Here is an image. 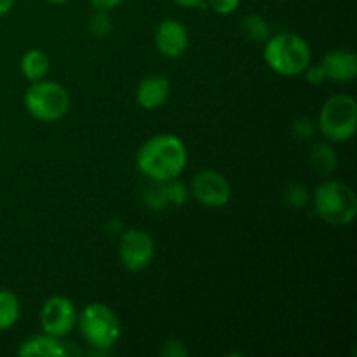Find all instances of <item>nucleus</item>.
<instances>
[{
	"label": "nucleus",
	"mask_w": 357,
	"mask_h": 357,
	"mask_svg": "<svg viewBox=\"0 0 357 357\" xmlns=\"http://www.w3.org/2000/svg\"><path fill=\"white\" fill-rule=\"evenodd\" d=\"M188 152L183 139L171 132L152 136L139 146L136 167L149 180L166 181L180 178L187 167Z\"/></svg>",
	"instance_id": "1"
},
{
	"label": "nucleus",
	"mask_w": 357,
	"mask_h": 357,
	"mask_svg": "<svg viewBox=\"0 0 357 357\" xmlns=\"http://www.w3.org/2000/svg\"><path fill=\"white\" fill-rule=\"evenodd\" d=\"M264 59L268 68L282 77H298L312 63L310 45L302 35L279 31L265 42Z\"/></svg>",
	"instance_id": "2"
},
{
	"label": "nucleus",
	"mask_w": 357,
	"mask_h": 357,
	"mask_svg": "<svg viewBox=\"0 0 357 357\" xmlns=\"http://www.w3.org/2000/svg\"><path fill=\"white\" fill-rule=\"evenodd\" d=\"M310 202L317 216L328 225L347 227L357 216V195L354 188L342 180H326L317 185Z\"/></svg>",
	"instance_id": "3"
},
{
	"label": "nucleus",
	"mask_w": 357,
	"mask_h": 357,
	"mask_svg": "<svg viewBox=\"0 0 357 357\" xmlns=\"http://www.w3.org/2000/svg\"><path fill=\"white\" fill-rule=\"evenodd\" d=\"M317 129L330 143H345L357 131V101L351 94H333L321 107Z\"/></svg>",
	"instance_id": "4"
},
{
	"label": "nucleus",
	"mask_w": 357,
	"mask_h": 357,
	"mask_svg": "<svg viewBox=\"0 0 357 357\" xmlns=\"http://www.w3.org/2000/svg\"><path fill=\"white\" fill-rule=\"evenodd\" d=\"M77 326L84 340L100 351L114 347L122 335V324L117 314L100 302L89 303L80 310Z\"/></svg>",
	"instance_id": "5"
},
{
	"label": "nucleus",
	"mask_w": 357,
	"mask_h": 357,
	"mask_svg": "<svg viewBox=\"0 0 357 357\" xmlns=\"http://www.w3.org/2000/svg\"><path fill=\"white\" fill-rule=\"evenodd\" d=\"M24 107L28 114L40 122H58L68 114L70 100L68 91L65 86L54 80H35L24 91Z\"/></svg>",
	"instance_id": "6"
},
{
	"label": "nucleus",
	"mask_w": 357,
	"mask_h": 357,
	"mask_svg": "<svg viewBox=\"0 0 357 357\" xmlns=\"http://www.w3.org/2000/svg\"><path fill=\"white\" fill-rule=\"evenodd\" d=\"M190 194L204 208L222 209L232 199V185L220 171L202 169L192 178Z\"/></svg>",
	"instance_id": "7"
},
{
	"label": "nucleus",
	"mask_w": 357,
	"mask_h": 357,
	"mask_svg": "<svg viewBox=\"0 0 357 357\" xmlns=\"http://www.w3.org/2000/svg\"><path fill=\"white\" fill-rule=\"evenodd\" d=\"M79 312L75 303L61 295L51 296L44 302L40 309V326L44 333L51 337H68L77 326Z\"/></svg>",
	"instance_id": "8"
},
{
	"label": "nucleus",
	"mask_w": 357,
	"mask_h": 357,
	"mask_svg": "<svg viewBox=\"0 0 357 357\" xmlns=\"http://www.w3.org/2000/svg\"><path fill=\"white\" fill-rule=\"evenodd\" d=\"M155 257V243L152 236L142 229L126 230L119 243V258L129 272H142Z\"/></svg>",
	"instance_id": "9"
},
{
	"label": "nucleus",
	"mask_w": 357,
	"mask_h": 357,
	"mask_svg": "<svg viewBox=\"0 0 357 357\" xmlns=\"http://www.w3.org/2000/svg\"><path fill=\"white\" fill-rule=\"evenodd\" d=\"M153 40H155L157 51L169 59L181 58L187 52L188 44H190L187 26L181 21L171 20V17L162 20L157 24Z\"/></svg>",
	"instance_id": "10"
},
{
	"label": "nucleus",
	"mask_w": 357,
	"mask_h": 357,
	"mask_svg": "<svg viewBox=\"0 0 357 357\" xmlns=\"http://www.w3.org/2000/svg\"><path fill=\"white\" fill-rule=\"evenodd\" d=\"M326 80L337 84H349L357 77V56L351 49H333L321 59Z\"/></svg>",
	"instance_id": "11"
},
{
	"label": "nucleus",
	"mask_w": 357,
	"mask_h": 357,
	"mask_svg": "<svg viewBox=\"0 0 357 357\" xmlns=\"http://www.w3.org/2000/svg\"><path fill=\"white\" fill-rule=\"evenodd\" d=\"M171 96V82L164 75H149L138 84L136 101L145 110H157L164 107Z\"/></svg>",
	"instance_id": "12"
},
{
	"label": "nucleus",
	"mask_w": 357,
	"mask_h": 357,
	"mask_svg": "<svg viewBox=\"0 0 357 357\" xmlns=\"http://www.w3.org/2000/svg\"><path fill=\"white\" fill-rule=\"evenodd\" d=\"M17 356L21 357H63L66 356L65 344L61 338L51 337L47 333L33 335L26 338L17 349Z\"/></svg>",
	"instance_id": "13"
},
{
	"label": "nucleus",
	"mask_w": 357,
	"mask_h": 357,
	"mask_svg": "<svg viewBox=\"0 0 357 357\" xmlns=\"http://www.w3.org/2000/svg\"><path fill=\"white\" fill-rule=\"evenodd\" d=\"M20 68L24 79L35 82V80L47 77L49 70H51V59H49L47 52L42 51V49H28L21 58Z\"/></svg>",
	"instance_id": "14"
},
{
	"label": "nucleus",
	"mask_w": 357,
	"mask_h": 357,
	"mask_svg": "<svg viewBox=\"0 0 357 357\" xmlns=\"http://www.w3.org/2000/svg\"><path fill=\"white\" fill-rule=\"evenodd\" d=\"M310 164H312L316 173H319L321 176H328V174H331L337 169L338 157L333 146L330 145V142L317 143L314 146L312 152H310Z\"/></svg>",
	"instance_id": "15"
},
{
	"label": "nucleus",
	"mask_w": 357,
	"mask_h": 357,
	"mask_svg": "<svg viewBox=\"0 0 357 357\" xmlns=\"http://www.w3.org/2000/svg\"><path fill=\"white\" fill-rule=\"evenodd\" d=\"M21 303L16 293L0 289V331H7L20 321Z\"/></svg>",
	"instance_id": "16"
},
{
	"label": "nucleus",
	"mask_w": 357,
	"mask_h": 357,
	"mask_svg": "<svg viewBox=\"0 0 357 357\" xmlns=\"http://www.w3.org/2000/svg\"><path fill=\"white\" fill-rule=\"evenodd\" d=\"M243 33L253 42H267L272 35V28L268 21L260 14H248L241 23Z\"/></svg>",
	"instance_id": "17"
},
{
	"label": "nucleus",
	"mask_w": 357,
	"mask_h": 357,
	"mask_svg": "<svg viewBox=\"0 0 357 357\" xmlns=\"http://www.w3.org/2000/svg\"><path fill=\"white\" fill-rule=\"evenodd\" d=\"M143 202H145L146 208L153 209V211H162V209L169 208L166 185L162 181L150 180V185L143 190Z\"/></svg>",
	"instance_id": "18"
},
{
	"label": "nucleus",
	"mask_w": 357,
	"mask_h": 357,
	"mask_svg": "<svg viewBox=\"0 0 357 357\" xmlns=\"http://www.w3.org/2000/svg\"><path fill=\"white\" fill-rule=\"evenodd\" d=\"M284 199L288 202V206L295 209H305L310 204V199L312 194L309 192V188L302 183H291L284 192Z\"/></svg>",
	"instance_id": "19"
},
{
	"label": "nucleus",
	"mask_w": 357,
	"mask_h": 357,
	"mask_svg": "<svg viewBox=\"0 0 357 357\" xmlns=\"http://www.w3.org/2000/svg\"><path fill=\"white\" fill-rule=\"evenodd\" d=\"M166 194H167V201H169V206H181L187 204L188 195H190V188L180 180V178H174V180L166 181Z\"/></svg>",
	"instance_id": "20"
},
{
	"label": "nucleus",
	"mask_w": 357,
	"mask_h": 357,
	"mask_svg": "<svg viewBox=\"0 0 357 357\" xmlns=\"http://www.w3.org/2000/svg\"><path fill=\"white\" fill-rule=\"evenodd\" d=\"M112 28H114V24H112V17L108 16L107 10H96V14L91 17L89 30L94 37H108L112 33Z\"/></svg>",
	"instance_id": "21"
},
{
	"label": "nucleus",
	"mask_w": 357,
	"mask_h": 357,
	"mask_svg": "<svg viewBox=\"0 0 357 357\" xmlns=\"http://www.w3.org/2000/svg\"><path fill=\"white\" fill-rule=\"evenodd\" d=\"M316 129L317 126L314 124L312 119L302 117V119H296L295 124H293V135H295L298 139H309L312 138Z\"/></svg>",
	"instance_id": "22"
},
{
	"label": "nucleus",
	"mask_w": 357,
	"mask_h": 357,
	"mask_svg": "<svg viewBox=\"0 0 357 357\" xmlns=\"http://www.w3.org/2000/svg\"><path fill=\"white\" fill-rule=\"evenodd\" d=\"M211 10L218 16H229L236 13L241 6V0H206Z\"/></svg>",
	"instance_id": "23"
},
{
	"label": "nucleus",
	"mask_w": 357,
	"mask_h": 357,
	"mask_svg": "<svg viewBox=\"0 0 357 357\" xmlns=\"http://www.w3.org/2000/svg\"><path fill=\"white\" fill-rule=\"evenodd\" d=\"M160 354L166 357H185L188 356V349L181 340L171 338V340L164 342L162 349H160Z\"/></svg>",
	"instance_id": "24"
},
{
	"label": "nucleus",
	"mask_w": 357,
	"mask_h": 357,
	"mask_svg": "<svg viewBox=\"0 0 357 357\" xmlns=\"http://www.w3.org/2000/svg\"><path fill=\"white\" fill-rule=\"evenodd\" d=\"M303 75H305V80L310 86H321V84L326 80V73H324L321 63L319 65H312V63H310V65L303 70Z\"/></svg>",
	"instance_id": "25"
},
{
	"label": "nucleus",
	"mask_w": 357,
	"mask_h": 357,
	"mask_svg": "<svg viewBox=\"0 0 357 357\" xmlns=\"http://www.w3.org/2000/svg\"><path fill=\"white\" fill-rule=\"evenodd\" d=\"M122 2H124V0H89V3L94 7V9L107 10V13L117 9L119 6H122Z\"/></svg>",
	"instance_id": "26"
},
{
	"label": "nucleus",
	"mask_w": 357,
	"mask_h": 357,
	"mask_svg": "<svg viewBox=\"0 0 357 357\" xmlns=\"http://www.w3.org/2000/svg\"><path fill=\"white\" fill-rule=\"evenodd\" d=\"M176 6L185 7V9H197V7L204 6L206 0H173Z\"/></svg>",
	"instance_id": "27"
},
{
	"label": "nucleus",
	"mask_w": 357,
	"mask_h": 357,
	"mask_svg": "<svg viewBox=\"0 0 357 357\" xmlns=\"http://www.w3.org/2000/svg\"><path fill=\"white\" fill-rule=\"evenodd\" d=\"M14 3H16V0H0V17L7 16L13 10Z\"/></svg>",
	"instance_id": "28"
},
{
	"label": "nucleus",
	"mask_w": 357,
	"mask_h": 357,
	"mask_svg": "<svg viewBox=\"0 0 357 357\" xmlns=\"http://www.w3.org/2000/svg\"><path fill=\"white\" fill-rule=\"evenodd\" d=\"M45 2L52 3V6H61V3H66L68 0H45Z\"/></svg>",
	"instance_id": "29"
}]
</instances>
